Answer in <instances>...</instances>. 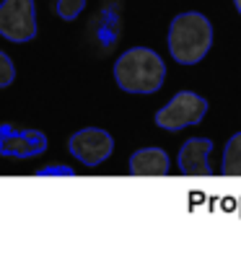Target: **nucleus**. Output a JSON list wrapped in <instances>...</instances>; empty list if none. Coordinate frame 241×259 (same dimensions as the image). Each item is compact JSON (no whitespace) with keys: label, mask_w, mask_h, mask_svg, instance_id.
Listing matches in <instances>:
<instances>
[{"label":"nucleus","mask_w":241,"mask_h":259,"mask_svg":"<svg viewBox=\"0 0 241 259\" xmlns=\"http://www.w3.org/2000/svg\"><path fill=\"white\" fill-rule=\"evenodd\" d=\"M114 78L127 94H156L166 80V65L153 50L133 47L114 62Z\"/></svg>","instance_id":"f257e3e1"},{"label":"nucleus","mask_w":241,"mask_h":259,"mask_svg":"<svg viewBox=\"0 0 241 259\" xmlns=\"http://www.w3.org/2000/svg\"><path fill=\"white\" fill-rule=\"evenodd\" d=\"M213 47V26L203 13H182L169 26V52L179 65L200 62Z\"/></svg>","instance_id":"f03ea898"},{"label":"nucleus","mask_w":241,"mask_h":259,"mask_svg":"<svg viewBox=\"0 0 241 259\" xmlns=\"http://www.w3.org/2000/svg\"><path fill=\"white\" fill-rule=\"evenodd\" d=\"M208 112V101L203 96H197L194 91H179L164 109L156 112V124L164 130H184L189 124H200V119Z\"/></svg>","instance_id":"7ed1b4c3"},{"label":"nucleus","mask_w":241,"mask_h":259,"mask_svg":"<svg viewBox=\"0 0 241 259\" xmlns=\"http://www.w3.org/2000/svg\"><path fill=\"white\" fill-rule=\"evenodd\" d=\"M0 36L8 41H31L36 36L34 0H3L0 3Z\"/></svg>","instance_id":"20e7f679"},{"label":"nucleus","mask_w":241,"mask_h":259,"mask_svg":"<svg viewBox=\"0 0 241 259\" xmlns=\"http://www.w3.org/2000/svg\"><path fill=\"white\" fill-rule=\"evenodd\" d=\"M68 148L70 153L86 163V166H99L104 163L114 150V140L106 130H99V127H86V130H78V133L68 140Z\"/></svg>","instance_id":"39448f33"},{"label":"nucleus","mask_w":241,"mask_h":259,"mask_svg":"<svg viewBox=\"0 0 241 259\" xmlns=\"http://www.w3.org/2000/svg\"><path fill=\"white\" fill-rule=\"evenodd\" d=\"M47 150V135L39 130H16L11 124H0V156L31 158Z\"/></svg>","instance_id":"423d86ee"},{"label":"nucleus","mask_w":241,"mask_h":259,"mask_svg":"<svg viewBox=\"0 0 241 259\" xmlns=\"http://www.w3.org/2000/svg\"><path fill=\"white\" fill-rule=\"evenodd\" d=\"M213 150V143L208 138H192L179 150V171L187 177H210L213 168L208 163V156Z\"/></svg>","instance_id":"0eeeda50"},{"label":"nucleus","mask_w":241,"mask_h":259,"mask_svg":"<svg viewBox=\"0 0 241 259\" xmlns=\"http://www.w3.org/2000/svg\"><path fill=\"white\" fill-rule=\"evenodd\" d=\"M130 174L133 177H166L169 156L161 148H143L130 158Z\"/></svg>","instance_id":"6e6552de"},{"label":"nucleus","mask_w":241,"mask_h":259,"mask_svg":"<svg viewBox=\"0 0 241 259\" xmlns=\"http://www.w3.org/2000/svg\"><path fill=\"white\" fill-rule=\"evenodd\" d=\"M221 174H226V177H241V133H236L228 140V145H226Z\"/></svg>","instance_id":"1a4fd4ad"},{"label":"nucleus","mask_w":241,"mask_h":259,"mask_svg":"<svg viewBox=\"0 0 241 259\" xmlns=\"http://www.w3.org/2000/svg\"><path fill=\"white\" fill-rule=\"evenodd\" d=\"M86 8V0H57V16L62 21H75Z\"/></svg>","instance_id":"9d476101"},{"label":"nucleus","mask_w":241,"mask_h":259,"mask_svg":"<svg viewBox=\"0 0 241 259\" xmlns=\"http://www.w3.org/2000/svg\"><path fill=\"white\" fill-rule=\"evenodd\" d=\"M16 78V68H13V62L6 52H0V89H6V85H11Z\"/></svg>","instance_id":"9b49d317"},{"label":"nucleus","mask_w":241,"mask_h":259,"mask_svg":"<svg viewBox=\"0 0 241 259\" xmlns=\"http://www.w3.org/2000/svg\"><path fill=\"white\" fill-rule=\"evenodd\" d=\"M233 3H236V11L241 13V0H233Z\"/></svg>","instance_id":"f8f14e48"}]
</instances>
